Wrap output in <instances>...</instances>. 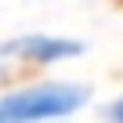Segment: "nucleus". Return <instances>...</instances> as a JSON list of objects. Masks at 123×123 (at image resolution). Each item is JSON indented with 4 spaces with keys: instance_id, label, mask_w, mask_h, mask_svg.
<instances>
[{
    "instance_id": "nucleus-3",
    "label": "nucleus",
    "mask_w": 123,
    "mask_h": 123,
    "mask_svg": "<svg viewBox=\"0 0 123 123\" xmlns=\"http://www.w3.org/2000/svg\"><path fill=\"white\" fill-rule=\"evenodd\" d=\"M109 119H112V123H123V94L109 105Z\"/></svg>"
},
{
    "instance_id": "nucleus-2",
    "label": "nucleus",
    "mask_w": 123,
    "mask_h": 123,
    "mask_svg": "<svg viewBox=\"0 0 123 123\" xmlns=\"http://www.w3.org/2000/svg\"><path fill=\"white\" fill-rule=\"evenodd\" d=\"M83 43L76 40H62V36H15L7 43H0V54H15V58H29V62H62V58H73L80 54Z\"/></svg>"
},
{
    "instance_id": "nucleus-1",
    "label": "nucleus",
    "mask_w": 123,
    "mask_h": 123,
    "mask_svg": "<svg viewBox=\"0 0 123 123\" xmlns=\"http://www.w3.org/2000/svg\"><path fill=\"white\" fill-rule=\"evenodd\" d=\"M83 83H33L7 98H0V123H47L83 109Z\"/></svg>"
}]
</instances>
